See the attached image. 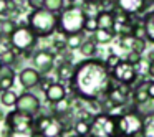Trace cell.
Instances as JSON below:
<instances>
[{
    "mask_svg": "<svg viewBox=\"0 0 154 137\" xmlns=\"http://www.w3.org/2000/svg\"><path fill=\"white\" fill-rule=\"evenodd\" d=\"M149 2H154V0H149Z\"/></svg>",
    "mask_w": 154,
    "mask_h": 137,
    "instance_id": "cell-45",
    "label": "cell"
},
{
    "mask_svg": "<svg viewBox=\"0 0 154 137\" xmlns=\"http://www.w3.org/2000/svg\"><path fill=\"white\" fill-rule=\"evenodd\" d=\"M114 35H116V31H113V30H101V28H98L93 33V40L96 41V43H101V45L109 43L114 38Z\"/></svg>",
    "mask_w": 154,
    "mask_h": 137,
    "instance_id": "cell-22",
    "label": "cell"
},
{
    "mask_svg": "<svg viewBox=\"0 0 154 137\" xmlns=\"http://www.w3.org/2000/svg\"><path fill=\"white\" fill-rule=\"evenodd\" d=\"M146 117L131 109L129 112L118 117V136L119 137H144L146 130Z\"/></svg>",
    "mask_w": 154,
    "mask_h": 137,
    "instance_id": "cell-4",
    "label": "cell"
},
{
    "mask_svg": "<svg viewBox=\"0 0 154 137\" xmlns=\"http://www.w3.org/2000/svg\"><path fill=\"white\" fill-rule=\"evenodd\" d=\"M28 7L32 10H40V8H45V0H27Z\"/></svg>",
    "mask_w": 154,
    "mask_h": 137,
    "instance_id": "cell-36",
    "label": "cell"
},
{
    "mask_svg": "<svg viewBox=\"0 0 154 137\" xmlns=\"http://www.w3.org/2000/svg\"><path fill=\"white\" fill-rule=\"evenodd\" d=\"M65 7V0H45V8L53 13H58L61 12Z\"/></svg>",
    "mask_w": 154,
    "mask_h": 137,
    "instance_id": "cell-30",
    "label": "cell"
},
{
    "mask_svg": "<svg viewBox=\"0 0 154 137\" xmlns=\"http://www.w3.org/2000/svg\"><path fill=\"white\" fill-rule=\"evenodd\" d=\"M147 73H149V76L154 79V60L149 61V64H147Z\"/></svg>",
    "mask_w": 154,
    "mask_h": 137,
    "instance_id": "cell-39",
    "label": "cell"
},
{
    "mask_svg": "<svg viewBox=\"0 0 154 137\" xmlns=\"http://www.w3.org/2000/svg\"><path fill=\"white\" fill-rule=\"evenodd\" d=\"M86 12L80 5H71L68 8H63L58 15V31L63 35H73L85 31V23H86Z\"/></svg>",
    "mask_w": 154,
    "mask_h": 137,
    "instance_id": "cell-2",
    "label": "cell"
},
{
    "mask_svg": "<svg viewBox=\"0 0 154 137\" xmlns=\"http://www.w3.org/2000/svg\"><path fill=\"white\" fill-rule=\"evenodd\" d=\"M18 81L25 89H32V88L38 86L42 81V73L35 68H25L18 74Z\"/></svg>",
    "mask_w": 154,
    "mask_h": 137,
    "instance_id": "cell-13",
    "label": "cell"
},
{
    "mask_svg": "<svg viewBox=\"0 0 154 137\" xmlns=\"http://www.w3.org/2000/svg\"><path fill=\"white\" fill-rule=\"evenodd\" d=\"M32 137H45V136H43L42 132H37V130H35V132H33V136H32Z\"/></svg>",
    "mask_w": 154,
    "mask_h": 137,
    "instance_id": "cell-42",
    "label": "cell"
},
{
    "mask_svg": "<svg viewBox=\"0 0 154 137\" xmlns=\"http://www.w3.org/2000/svg\"><path fill=\"white\" fill-rule=\"evenodd\" d=\"M111 76H113L118 83H123V84L131 86L137 78V71H136V66H134V64L128 63V61L124 60L111 71Z\"/></svg>",
    "mask_w": 154,
    "mask_h": 137,
    "instance_id": "cell-9",
    "label": "cell"
},
{
    "mask_svg": "<svg viewBox=\"0 0 154 137\" xmlns=\"http://www.w3.org/2000/svg\"><path fill=\"white\" fill-rule=\"evenodd\" d=\"M10 0H0V15H8Z\"/></svg>",
    "mask_w": 154,
    "mask_h": 137,
    "instance_id": "cell-38",
    "label": "cell"
},
{
    "mask_svg": "<svg viewBox=\"0 0 154 137\" xmlns=\"http://www.w3.org/2000/svg\"><path fill=\"white\" fill-rule=\"evenodd\" d=\"M68 2H71V4H73V5L76 4V0H68Z\"/></svg>",
    "mask_w": 154,
    "mask_h": 137,
    "instance_id": "cell-43",
    "label": "cell"
},
{
    "mask_svg": "<svg viewBox=\"0 0 154 137\" xmlns=\"http://www.w3.org/2000/svg\"><path fill=\"white\" fill-rule=\"evenodd\" d=\"M71 89L80 99L93 101L100 99L108 93L113 83L111 71L106 63L100 60H86L75 66V74L71 78Z\"/></svg>",
    "mask_w": 154,
    "mask_h": 137,
    "instance_id": "cell-1",
    "label": "cell"
},
{
    "mask_svg": "<svg viewBox=\"0 0 154 137\" xmlns=\"http://www.w3.org/2000/svg\"><path fill=\"white\" fill-rule=\"evenodd\" d=\"M15 81V71L12 66H0V93L12 89V84Z\"/></svg>",
    "mask_w": 154,
    "mask_h": 137,
    "instance_id": "cell-15",
    "label": "cell"
},
{
    "mask_svg": "<svg viewBox=\"0 0 154 137\" xmlns=\"http://www.w3.org/2000/svg\"><path fill=\"white\" fill-rule=\"evenodd\" d=\"M90 127H91V121L86 119H80L73 124V130H75V136H80V137H88L90 136Z\"/></svg>",
    "mask_w": 154,
    "mask_h": 137,
    "instance_id": "cell-20",
    "label": "cell"
},
{
    "mask_svg": "<svg viewBox=\"0 0 154 137\" xmlns=\"http://www.w3.org/2000/svg\"><path fill=\"white\" fill-rule=\"evenodd\" d=\"M146 41L147 40H134V43H133V50L131 51H136V53H141L143 55V51L146 50Z\"/></svg>",
    "mask_w": 154,
    "mask_h": 137,
    "instance_id": "cell-34",
    "label": "cell"
},
{
    "mask_svg": "<svg viewBox=\"0 0 154 137\" xmlns=\"http://www.w3.org/2000/svg\"><path fill=\"white\" fill-rule=\"evenodd\" d=\"M147 86H149V81H143L141 84H137L133 91V101L134 104H141V103H146L147 99H151L149 96V91H147Z\"/></svg>",
    "mask_w": 154,
    "mask_h": 137,
    "instance_id": "cell-17",
    "label": "cell"
},
{
    "mask_svg": "<svg viewBox=\"0 0 154 137\" xmlns=\"http://www.w3.org/2000/svg\"><path fill=\"white\" fill-rule=\"evenodd\" d=\"M35 130H12L8 137H32Z\"/></svg>",
    "mask_w": 154,
    "mask_h": 137,
    "instance_id": "cell-37",
    "label": "cell"
},
{
    "mask_svg": "<svg viewBox=\"0 0 154 137\" xmlns=\"http://www.w3.org/2000/svg\"><path fill=\"white\" fill-rule=\"evenodd\" d=\"M2 37H4V33H2V30H0V40H2Z\"/></svg>",
    "mask_w": 154,
    "mask_h": 137,
    "instance_id": "cell-44",
    "label": "cell"
},
{
    "mask_svg": "<svg viewBox=\"0 0 154 137\" xmlns=\"http://www.w3.org/2000/svg\"><path fill=\"white\" fill-rule=\"evenodd\" d=\"M147 5H149V0H116V7L131 17L146 12Z\"/></svg>",
    "mask_w": 154,
    "mask_h": 137,
    "instance_id": "cell-11",
    "label": "cell"
},
{
    "mask_svg": "<svg viewBox=\"0 0 154 137\" xmlns=\"http://www.w3.org/2000/svg\"><path fill=\"white\" fill-rule=\"evenodd\" d=\"M133 109L136 112H139L143 117H149V116H154V97L147 99L146 103H141V104H134Z\"/></svg>",
    "mask_w": 154,
    "mask_h": 137,
    "instance_id": "cell-19",
    "label": "cell"
},
{
    "mask_svg": "<svg viewBox=\"0 0 154 137\" xmlns=\"http://www.w3.org/2000/svg\"><path fill=\"white\" fill-rule=\"evenodd\" d=\"M37 35L32 31L30 27H17V30L10 35V45L17 51H30L37 45Z\"/></svg>",
    "mask_w": 154,
    "mask_h": 137,
    "instance_id": "cell-6",
    "label": "cell"
},
{
    "mask_svg": "<svg viewBox=\"0 0 154 137\" xmlns=\"http://www.w3.org/2000/svg\"><path fill=\"white\" fill-rule=\"evenodd\" d=\"M5 126L10 130H35V116L15 109L5 117Z\"/></svg>",
    "mask_w": 154,
    "mask_h": 137,
    "instance_id": "cell-7",
    "label": "cell"
},
{
    "mask_svg": "<svg viewBox=\"0 0 154 137\" xmlns=\"http://www.w3.org/2000/svg\"><path fill=\"white\" fill-rule=\"evenodd\" d=\"M65 97H66V89H65V86L60 83H53L47 91H45V99L51 104L58 103V101L65 99Z\"/></svg>",
    "mask_w": 154,
    "mask_h": 137,
    "instance_id": "cell-14",
    "label": "cell"
},
{
    "mask_svg": "<svg viewBox=\"0 0 154 137\" xmlns=\"http://www.w3.org/2000/svg\"><path fill=\"white\" fill-rule=\"evenodd\" d=\"M147 91H149V96L154 97V81H149V86H147Z\"/></svg>",
    "mask_w": 154,
    "mask_h": 137,
    "instance_id": "cell-40",
    "label": "cell"
},
{
    "mask_svg": "<svg viewBox=\"0 0 154 137\" xmlns=\"http://www.w3.org/2000/svg\"><path fill=\"white\" fill-rule=\"evenodd\" d=\"M33 68L40 73H50L55 64V55L48 50H40L33 55Z\"/></svg>",
    "mask_w": 154,
    "mask_h": 137,
    "instance_id": "cell-10",
    "label": "cell"
},
{
    "mask_svg": "<svg viewBox=\"0 0 154 137\" xmlns=\"http://www.w3.org/2000/svg\"><path fill=\"white\" fill-rule=\"evenodd\" d=\"M113 83H111V88L108 89V93L104 94V99H106L108 106L121 107L129 99V86L123 83H118V81H116V84H113Z\"/></svg>",
    "mask_w": 154,
    "mask_h": 137,
    "instance_id": "cell-8",
    "label": "cell"
},
{
    "mask_svg": "<svg viewBox=\"0 0 154 137\" xmlns=\"http://www.w3.org/2000/svg\"><path fill=\"white\" fill-rule=\"evenodd\" d=\"M126 61L136 66V64H139L141 61H143V58H141V53H136V51H129V53H128Z\"/></svg>",
    "mask_w": 154,
    "mask_h": 137,
    "instance_id": "cell-33",
    "label": "cell"
},
{
    "mask_svg": "<svg viewBox=\"0 0 154 137\" xmlns=\"http://www.w3.org/2000/svg\"><path fill=\"white\" fill-rule=\"evenodd\" d=\"M85 4H98V2H100V0H83Z\"/></svg>",
    "mask_w": 154,
    "mask_h": 137,
    "instance_id": "cell-41",
    "label": "cell"
},
{
    "mask_svg": "<svg viewBox=\"0 0 154 137\" xmlns=\"http://www.w3.org/2000/svg\"><path fill=\"white\" fill-rule=\"evenodd\" d=\"M144 28H146L147 41L154 43V12L146 13V17H144Z\"/></svg>",
    "mask_w": 154,
    "mask_h": 137,
    "instance_id": "cell-25",
    "label": "cell"
},
{
    "mask_svg": "<svg viewBox=\"0 0 154 137\" xmlns=\"http://www.w3.org/2000/svg\"><path fill=\"white\" fill-rule=\"evenodd\" d=\"M75 137H80V136H75Z\"/></svg>",
    "mask_w": 154,
    "mask_h": 137,
    "instance_id": "cell-46",
    "label": "cell"
},
{
    "mask_svg": "<svg viewBox=\"0 0 154 137\" xmlns=\"http://www.w3.org/2000/svg\"><path fill=\"white\" fill-rule=\"evenodd\" d=\"M98 20V27L101 30H114V25H116V20H114L113 12H103L101 10L100 13L96 15Z\"/></svg>",
    "mask_w": 154,
    "mask_h": 137,
    "instance_id": "cell-16",
    "label": "cell"
},
{
    "mask_svg": "<svg viewBox=\"0 0 154 137\" xmlns=\"http://www.w3.org/2000/svg\"><path fill=\"white\" fill-rule=\"evenodd\" d=\"M58 78H60L61 81H71V78H73L75 74V66L71 63H61L60 66H58Z\"/></svg>",
    "mask_w": 154,
    "mask_h": 137,
    "instance_id": "cell-21",
    "label": "cell"
},
{
    "mask_svg": "<svg viewBox=\"0 0 154 137\" xmlns=\"http://www.w3.org/2000/svg\"><path fill=\"white\" fill-rule=\"evenodd\" d=\"M136 38L133 35H126V37H121V46L123 48H129V51L133 50V43Z\"/></svg>",
    "mask_w": 154,
    "mask_h": 137,
    "instance_id": "cell-35",
    "label": "cell"
},
{
    "mask_svg": "<svg viewBox=\"0 0 154 137\" xmlns=\"http://www.w3.org/2000/svg\"><path fill=\"white\" fill-rule=\"evenodd\" d=\"M0 101H2V104H4L5 107H14V106H17L18 94L15 93V91H12V89L4 91L2 96H0Z\"/></svg>",
    "mask_w": 154,
    "mask_h": 137,
    "instance_id": "cell-24",
    "label": "cell"
},
{
    "mask_svg": "<svg viewBox=\"0 0 154 137\" xmlns=\"http://www.w3.org/2000/svg\"><path fill=\"white\" fill-rule=\"evenodd\" d=\"M83 41H85L83 31H80V33H73V35H65V43H66V46L71 48V50L80 48L81 45H83Z\"/></svg>",
    "mask_w": 154,
    "mask_h": 137,
    "instance_id": "cell-23",
    "label": "cell"
},
{
    "mask_svg": "<svg viewBox=\"0 0 154 137\" xmlns=\"http://www.w3.org/2000/svg\"><path fill=\"white\" fill-rule=\"evenodd\" d=\"M28 27L38 38L50 37L55 30H58V15L47 8L33 10L28 15Z\"/></svg>",
    "mask_w": 154,
    "mask_h": 137,
    "instance_id": "cell-3",
    "label": "cell"
},
{
    "mask_svg": "<svg viewBox=\"0 0 154 137\" xmlns=\"http://www.w3.org/2000/svg\"><path fill=\"white\" fill-rule=\"evenodd\" d=\"M53 109H55V116H61V114L71 112V104H70V101H68V97H65V99L55 103Z\"/></svg>",
    "mask_w": 154,
    "mask_h": 137,
    "instance_id": "cell-28",
    "label": "cell"
},
{
    "mask_svg": "<svg viewBox=\"0 0 154 137\" xmlns=\"http://www.w3.org/2000/svg\"><path fill=\"white\" fill-rule=\"evenodd\" d=\"M17 60V53L10 48H5L2 53H0V64H4V66H12Z\"/></svg>",
    "mask_w": 154,
    "mask_h": 137,
    "instance_id": "cell-27",
    "label": "cell"
},
{
    "mask_svg": "<svg viewBox=\"0 0 154 137\" xmlns=\"http://www.w3.org/2000/svg\"><path fill=\"white\" fill-rule=\"evenodd\" d=\"M121 61H123V60H121V58L118 56V55H109V56H108V60L104 61V63H106L108 70H109V71H113L114 68H116L118 64L121 63Z\"/></svg>",
    "mask_w": 154,
    "mask_h": 137,
    "instance_id": "cell-32",
    "label": "cell"
},
{
    "mask_svg": "<svg viewBox=\"0 0 154 137\" xmlns=\"http://www.w3.org/2000/svg\"><path fill=\"white\" fill-rule=\"evenodd\" d=\"M80 51H81V55H83V56H86V58L94 56V53H96V41H94L93 38L85 40L83 45L80 46Z\"/></svg>",
    "mask_w": 154,
    "mask_h": 137,
    "instance_id": "cell-26",
    "label": "cell"
},
{
    "mask_svg": "<svg viewBox=\"0 0 154 137\" xmlns=\"http://www.w3.org/2000/svg\"><path fill=\"white\" fill-rule=\"evenodd\" d=\"M0 30H2V33H4L5 37L10 38V35L14 33L15 30H17V25H15L14 20H10V18H5V20L0 22Z\"/></svg>",
    "mask_w": 154,
    "mask_h": 137,
    "instance_id": "cell-29",
    "label": "cell"
},
{
    "mask_svg": "<svg viewBox=\"0 0 154 137\" xmlns=\"http://www.w3.org/2000/svg\"><path fill=\"white\" fill-rule=\"evenodd\" d=\"M98 28H100V27H98L96 17H88L86 18V23H85V31H91V33H94Z\"/></svg>",
    "mask_w": 154,
    "mask_h": 137,
    "instance_id": "cell-31",
    "label": "cell"
},
{
    "mask_svg": "<svg viewBox=\"0 0 154 137\" xmlns=\"http://www.w3.org/2000/svg\"><path fill=\"white\" fill-rule=\"evenodd\" d=\"M61 132H63V126H61L58 117H51L50 124L42 130V134H43L45 137H60Z\"/></svg>",
    "mask_w": 154,
    "mask_h": 137,
    "instance_id": "cell-18",
    "label": "cell"
},
{
    "mask_svg": "<svg viewBox=\"0 0 154 137\" xmlns=\"http://www.w3.org/2000/svg\"><path fill=\"white\" fill-rule=\"evenodd\" d=\"M0 66H2V64H0Z\"/></svg>",
    "mask_w": 154,
    "mask_h": 137,
    "instance_id": "cell-47",
    "label": "cell"
},
{
    "mask_svg": "<svg viewBox=\"0 0 154 137\" xmlns=\"http://www.w3.org/2000/svg\"><path fill=\"white\" fill-rule=\"evenodd\" d=\"M88 137H119L118 136V117L108 112H100L91 119Z\"/></svg>",
    "mask_w": 154,
    "mask_h": 137,
    "instance_id": "cell-5",
    "label": "cell"
},
{
    "mask_svg": "<svg viewBox=\"0 0 154 137\" xmlns=\"http://www.w3.org/2000/svg\"><path fill=\"white\" fill-rule=\"evenodd\" d=\"M15 107H17L18 111H22V112L35 116V114L40 111V101H38V97L35 96V94L23 93L22 96H18V101H17V106Z\"/></svg>",
    "mask_w": 154,
    "mask_h": 137,
    "instance_id": "cell-12",
    "label": "cell"
}]
</instances>
